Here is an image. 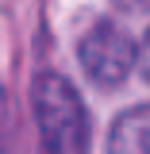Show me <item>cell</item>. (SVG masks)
Segmentation results:
<instances>
[{
	"label": "cell",
	"instance_id": "cell-3",
	"mask_svg": "<svg viewBox=\"0 0 150 154\" xmlns=\"http://www.w3.org/2000/svg\"><path fill=\"white\" fill-rule=\"evenodd\" d=\"M112 154H150V104H135L112 119L108 127Z\"/></svg>",
	"mask_w": 150,
	"mask_h": 154
},
{
	"label": "cell",
	"instance_id": "cell-4",
	"mask_svg": "<svg viewBox=\"0 0 150 154\" xmlns=\"http://www.w3.org/2000/svg\"><path fill=\"white\" fill-rule=\"evenodd\" d=\"M135 66H139V73H142V81L150 85V27L142 31V38L135 42Z\"/></svg>",
	"mask_w": 150,
	"mask_h": 154
},
{
	"label": "cell",
	"instance_id": "cell-5",
	"mask_svg": "<svg viewBox=\"0 0 150 154\" xmlns=\"http://www.w3.org/2000/svg\"><path fill=\"white\" fill-rule=\"evenodd\" d=\"M119 12H150V0H112Z\"/></svg>",
	"mask_w": 150,
	"mask_h": 154
},
{
	"label": "cell",
	"instance_id": "cell-1",
	"mask_svg": "<svg viewBox=\"0 0 150 154\" xmlns=\"http://www.w3.org/2000/svg\"><path fill=\"white\" fill-rule=\"evenodd\" d=\"M31 116L38 127V146L50 154H81L89 146V112L69 77L42 69L31 81Z\"/></svg>",
	"mask_w": 150,
	"mask_h": 154
},
{
	"label": "cell",
	"instance_id": "cell-2",
	"mask_svg": "<svg viewBox=\"0 0 150 154\" xmlns=\"http://www.w3.org/2000/svg\"><path fill=\"white\" fill-rule=\"evenodd\" d=\"M77 62L96 89H119L135 69V38L123 23L100 16L77 38Z\"/></svg>",
	"mask_w": 150,
	"mask_h": 154
}]
</instances>
